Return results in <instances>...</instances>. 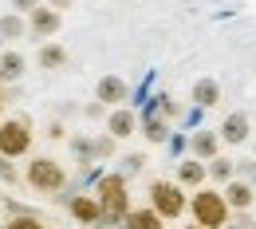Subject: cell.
<instances>
[{
	"label": "cell",
	"mask_w": 256,
	"mask_h": 229,
	"mask_svg": "<svg viewBox=\"0 0 256 229\" xmlns=\"http://www.w3.org/2000/svg\"><path fill=\"white\" fill-rule=\"evenodd\" d=\"M106 134H110V138H130V134H138V115H134L130 107L106 111Z\"/></svg>",
	"instance_id": "9"
},
{
	"label": "cell",
	"mask_w": 256,
	"mask_h": 229,
	"mask_svg": "<svg viewBox=\"0 0 256 229\" xmlns=\"http://www.w3.org/2000/svg\"><path fill=\"white\" fill-rule=\"evenodd\" d=\"M190 99H193V107H197V111H209V107H217V103H221V87H217V79H197Z\"/></svg>",
	"instance_id": "18"
},
{
	"label": "cell",
	"mask_w": 256,
	"mask_h": 229,
	"mask_svg": "<svg viewBox=\"0 0 256 229\" xmlns=\"http://www.w3.org/2000/svg\"><path fill=\"white\" fill-rule=\"evenodd\" d=\"M32 146H36V131H32V119L28 115H4L0 119V154L4 158H28L32 154Z\"/></svg>",
	"instance_id": "2"
},
{
	"label": "cell",
	"mask_w": 256,
	"mask_h": 229,
	"mask_svg": "<svg viewBox=\"0 0 256 229\" xmlns=\"http://www.w3.org/2000/svg\"><path fill=\"white\" fill-rule=\"evenodd\" d=\"M0 213H4V197H0Z\"/></svg>",
	"instance_id": "33"
},
{
	"label": "cell",
	"mask_w": 256,
	"mask_h": 229,
	"mask_svg": "<svg viewBox=\"0 0 256 229\" xmlns=\"http://www.w3.org/2000/svg\"><path fill=\"white\" fill-rule=\"evenodd\" d=\"M44 4H52L56 12H64V8H71V0H44Z\"/></svg>",
	"instance_id": "30"
},
{
	"label": "cell",
	"mask_w": 256,
	"mask_h": 229,
	"mask_svg": "<svg viewBox=\"0 0 256 229\" xmlns=\"http://www.w3.org/2000/svg\"><path fill=\"white\" fill-rule=\"evenodd\" d=\"M126 95H130V87H126V79H118V75H102L95 83V99L102 103V107H122L126 103Z\"/></svg>",
	"instance_id": "8"
},
{
	"label": "cell",
	"mask_w": 256,
	"mask_h": 229,
	"mask_svg": "<svg viewBox=\"0 0 256 229\" xmlns=\"http://www.w3.org/2000/svg\"><path fill=\"white\" fill-rule=\"evenodd\" d=\"M83 115H87V119H106V107H102V103H87V107H83Z\"/></svg>",
	"instance_id": "28"
},
{
	"label": "cell",
	"mask_w": 256,
	"mask_h": 229,
	"mask_svg": "<svg viewBox=\"0 0 256 229\" xmlns=\"http://www.w3.org/2000/svg\"><path fill=\"white\" fill-rule=\"evenodd\" d=\"M256 217H248V209H232V217H228V225L224 229H252Z\"/></svg>",
	"instance_id": "24"
},
{
	"label": "cell",
	"mask_w": 256,
	"mask_h": 229,
	"mask_svg": "<svg viewBox=\"0 0 256 229\" xmlns=\"http://www.w3.org/2000/svg\"><path fill=\"white\" fill-rule=\"evenodd\" d=\"M221 194H224V201H228V209H252L256 186H252V182H244V178H232Z\"/></svg>",
	"instance_id": "13"
},
{
	"label": "cell",
	"mask_w": 256,
	"mask_h": 229,
	"mask_svg": "<svg viewBox=\"0 0 256 229\" xmlns=\"http://www.w3.org/2000/svg\"><path fill=\"white\" fill-rule=\"evenodd\" d=\"M4 229H48V225H44L40 213H16V217L4 221Z\"/></svg>",
	"instance_id": "22"
},
{
	"label": "cell",
	"mask_w": 256,
	"mask_h": 229,
	"mask_svg": "<svg viewBox=\"0 0 256 229\" xmlns=\"http://www.w3.org/2000/svg\"><path fill=\"white\" fill-rule=\"evenodd\" d=\"M24 182H28V190H36V194H60L67 186V170L56 158H48V154H36L24 166Z\"/></svg>",
	"instance_id": "3"
},
{
	"label": "cell",
	"mask_w": 256,
	"mask_h": 229,
	"mask_svg": "<svg viewBox=\"0 0 256 229\" xmlns=\"http://www.w3.org/2000/svg\"><path fill=\"white\" fill-rule=\"evenodd\" d=\"M114 142H118V138H110V134H95V162L114 158Z\"/></svg>",
	"instance_id": "23"
},
{
	"label": "cell",
	"mask_w": 256,
	"mask_h": 229,
	"mask_svg": "<svg viewBox=\"0 0 256 229\" xmlns=\"http://www.w3.org/2000/svg\"><path fill=\"white\" fill-rule=\"evenodd\" d=\"M217 154H221V134H213V131H193L190 134V158L213 162Z\"/></svg>",
	"instance_id": "10"
},
{
	"label": "cell",
	"mask_w": 256,
	"mask_h": 229,
	"mask_svg": "<svg viewBox=\"0 0 256 229\" xmlns=\"http://www.w3.org/2000/svg\"><path fill=\"white\" fill-rule=\"evenodd\" d=\"M71 154H75L79 170H91V166H95V138H91V134H75V138H71Z\"/></svg>",
	"instance_id": "20"
},
{
	"label": "cell",
	"mask_w": 256,
	"mask_h": 229,
	"mask_svg": "<svg viewBox=\"0 0 256 229\" xmlns=\"http://www.w3.org/2000/svg\"><path fill=\"white\" fill-rule=\"evenodd\" d=\"M0 229H4V225H0Z\"/></svg>",
	"instance_id": "35"
},
{
	"label": "cell",
	"mask_w": 256,
	"mask_h": 229,
	"mask_svg": "<svg viewBox=\"0 0 256 229\" xmlns=\"http://www.w3.org/2000/svg\"><path fill=\"white\" fill-rule=\"evenodd\" d=\"M24 36H28V16H24V12H4V16H0V44L24 40Z\"/></svg>",
	"instance_id": "17"
},
{
	"label": "cell",
	"mask_w": 256,
	"mask_h": 229,
	"mask_svg": "<svg viewBox=\"0 0 256 229\" xmlns=\"http://www.w3.org/2000/svg\"><path fill=\"white\" fill-rule=\"evenodd\" d=\"M67 60H71L67 48H64V44H56V40L40 44V52H36V67H40V71H64Z\"/></svg>",
	"instance_id": "12"
},
{
	"label": "cell",
	"mask_w": 256,
	"mask_h": 229,
	"mask_svg": "<svg viewBox=\"0 0 256 229\" xmlns=\"http://www.w3.org/2000/svg\"><path fill=\"white\" fill-rule=\"evenodd\" d=\"M67 213H71L79 225H87V229H95L98 221H102V205H98L95 194H75L67 201Z\"/></svg>",
	"instance_id": "7"
},
{
	"label": "cell",
	"mask_w": 256,
	"mask_h": 229,
	"mask_svg": "<svg viewBox=\"0 0 256 229\" xmlns=\"http://www.w3.org/2000/svg\"><path fill=\"white\" fill-rule=\"evenodd\" d=\"M138 127H142V134H146L150 142H166V138H170V119L162 115L158 107H146V111L138 115Z\"/></svg>",
	"instance_id": "11"
},
{
	"label": "cell",
	"mask_w": 256,
	"mask_h": 229,
	"mask_svg": "<svg viewBox=\"0 0 256 229\" xmlns=\"http://www.w3.org/2000/svg\"><path fill=\"white\" fill-rule=\"evenodd\" d=\"M40 4H44V0H12V12H24V16H28V12L40 8Z\"/></svg>",
	"instance_id": "29"
},
{
	"label": "cell",
	"mask_w": 256,
	"mask_h": 229,
	"mask_svg": "<svg viewBox=\"0 0 256 229\" xmlns=\"http://www.w3.org/2000/svg\"><path fill=\"white\" fill-rule=\"evenodd\" d=\"M150 209L162 213L166 221H178V217L190 209V197H186V190H182L178 182L158 178V182H150Z\"/></svg>",
	"instance_id": "5"
},
{
	"label": "cell",
	"mask_w": 256,
	"mask_h": 229,
	"mask_svg": "<svg viewBox=\"0 0 256 229\" xmlns=\"http://www.w3.org/2000/svg\"><path fill=\"white\" fill-rule=\"evenodd\" d=\"M122 166H126V174H138V170L146 166V158H142V154H126V158H122Z\"/></svg>",
	"instance_id": "27"
},
{
	"label": "cell",
	"mask_w": 256,
	"mask_h": 229,
	"mask_svg": "<svg viewBox=\"0 0 256 229\" xmlns=\"http://www.w3.org/2000/svg\"><path fill=\"white\" fill-rule=\"evenodd\" d=\"M48 138H67V123L64 119H52V123H48Z\"/></svg>",
	"instance_id": "26"
},
{
	"label": "cell",
	"mask_w": 256,
	"mask_h": 229,
	"mask_svg": "<svg viewBox=\"0 0 256 229\" xmlns=\"http://www.w3.org/2000/svg\"><path fill=\"white\" fill-rule=\"evenodd\" d=\"M24 67H28L24 52H16V48H4L0 52V79L4 83H20L24 79Z\"/></svg>",
	"instance_id": "16"
},
{
	"label": "cell",
	"mask_w": 256,
	"mask_h": 229,
	"mask_svg": "<svg viewBox=\"0 0 256 229\" xmlns=\"http://www.w3.org/2000/svg\"><path fill=\"white\" fill-rule=\"evenodd\" d=\"M205 178H209V166L201 162V158H186V162L178 166V186L182 190H201Z\"/></svg>",
	"instance_id": "14"
},
{
	"label": "cell",
	"mask_w": 256,
	"mask_h": 229,
	"mask_svg": "<svg viewBox=\"0 0 256 229\" xmlns=\"http://www.w3.org/2000/svg\"><path fill=\"white\" fill-rule=\"evenodd\" d=\"M252 229H256V221H252Z\"/></svg>",
	"instance_id": "34"
},
{
	"label": "cell",
	"mask_w": 256,
	"mask_h": 229,
	"mask_svg": "<svg viewBox=\"0 0 256 229\" xmlns=\"http://www.w3.org/2000/svg\"><path fill=\"white\" fill-rule=\"evenodd\" d=\"M205 166H209V178L221 182V186H228V182L236 178V162H232V158H221V154H217L213 162H205Z\"/></svg>",
	"instance_id": "21"
},
{
	"label": "cell",
	"mask_w": 256,
	"mask_h": 229,
	"mask_svg": "<svg viewBox=\"0 0 256 229\" xmlns=\"http://www.w3.org/2000/svg\"><path fill=\"white\" fill-rule=\"evenodd\" d=\"M186 229H201V225H197V221H193V225H186Z\"/></svg>",
	"instance_id": "32"
},
{
	"label": "cell",
	"mask_w": 256,
	"mask_h": 229,
	"mask_svg": "<svg viewBox=\"0 0 256 229\" xmlns=\"http://www.w3.org/2000/svg\"><path fill=\"white\" fill-rule=\"evenodd\" d=\"M122 225H126V229H166V217L154 213L150 205H142V209H130Z\"/></svg>",
	"instance_id": "19"
},
{
	"label": "cell",
	"mask_w": 256,
	"mask_h": 229,
	"mask_svg": "<svg viewBox=\"0 0 256 229\" xmlns=\"http://www.w3.org/2000/svg\"><path fill=\"white\" fill-rule=\"evenodd\" d=\"M91 194L98 197L102 213H118V217L130 213V182H126V174H98Z\"/></svg>",
	"instance_id": "4"
},
{
	"label": "cell",
	"mask_w": 256,
	"mask_h": 229,
	"mask_svg": "<svg viewBox=\"0 0 256 229\" xmlns=\"http://www.w3.org/2000/svg\"><path fill=\"white\" fill-rule=\"evenodd\" d=\"M0 178H4V182H12V186L20 182V174H16V166H12V158H4V154H0Z\"/></svg>",
	"instance_id": "25"
},
{
	"label": "cell",
	"mask_w": 256,
	"mask_h": 229,
	"mask_svg": "<svg viewBox=\"0 0 256 229\" xmlns=\"http://www.w3.org/2000/svg\"><path fill=\"white\" fill-rule=\"evenodd\" d=\"M221 142H232V146H240L244 138H248V115L244 111H232V115H224V123H221Z\"/></svg>",
	"instance_id": "15"
},
{
	"label": "cell",
	"mask_w": 256,
	"mask_h": 229,
	"mask_svg": "<svg viewBox=\"0 0 256 229\" xmlns=\"http://www.w3.org/2000/svg\"><path fill=\"white\" fill-rule=\"evenodd\" d=\"M4 107H8V99H4V87H0V119H4Z\"/></svg>",
	"instance_id": "31"
},
{
	"label": "cell",
	"mask_w": 256,
	"mask_h": 229,
	"mask_svg": "<svg viewBox=\"0 0 256 229\" xmlns=\"http://www.w3.org/2000/svg\"><path fill=\"white\" fill-rule=\"evenodd\" d=\"M190 213H193V221H197L201 229H224V225H228V217H232V209H228L224 194H221V190H209V186L193 190Z\"/></svg>",
	"instance_id": "1"
},
{
	"label": "cell",
	"mask_w": 256,
	"mask_h": 229,
	"mask_svg": "<svg viewBox=\"0 0 256 229\" xmlns=\"http://www.w3.org/2000/svg\"><path fill=\"white\" fill-rule=\"evenodd\" d=\"M60 28H64V12H56L52 4H40V8L28 12V36H36L40 44H44V40H52Z\"/></svg>",
	"instance_id": "6"
}]
</instances>
